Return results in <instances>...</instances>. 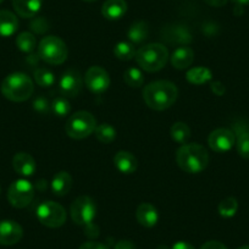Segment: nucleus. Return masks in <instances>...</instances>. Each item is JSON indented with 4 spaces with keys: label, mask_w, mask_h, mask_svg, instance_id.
<instances>
[{
    "label": "nucleus",
    "mask_w": 249,
    "mask_h": 249,
    "mask_svg": "<svg viewBox=\"0 0 249 249\" xmlns=\"http://www.w3.org/2000/svg\"><path fill=\"white\" fill-rule=\"evenodd\" d=\"M127 36L132 44H141L144 40H147L148 36H149L148 23L144 21H137V22L132 23V26L128 30Z\"/></svg>",
    "instance_id": "obj_23"
},
{
    "label": "nucleus",
    "mask_w": 249,
    "mask_h": 249,
    "mask_svg": "<svg viewBox=\"0 0 249 249\" xmlns=\"http://www.w3.org/2000/svg\"><path fill=\"white\" fill-rule=\"evenodd\" d=\"M71 219L80 226L92 224L97 216V204L88 196H80L72 202L70 208Z\"/></svg>",
    "instance_id": "obj_8"
},
{
    "label": "nucleus",
    "mask_w": 249,
    "mask_h": 249,
    "mask_svg": "<svg viewBox=\"0 0 249 249\" xmlns=\"http://www.w3.org/2000/svg\"><path fill=\"white\" fill-rule=\"evenodd\" d=\"M43 0H13V6L18 16L32 18L42 9Z\"/></svg>",
    "instance_id": "obj_20"
},
{
    "label": "nucleus",
    "mask_w": 249,
    "mask_h": 249,
    "mask_svg": "<svg viewBox=\"0 0 249 249\" xmlns=\"http://www.w3.org/2000/svg\"><path fill=\"white\" fill-rule=\"evenodd\" d=\"M114 54L121 61H130L135 59L136 49L132 43L119 42L114 48Z\"/></svg>",
    "instance_id": "obj_27"
},
{
    "label": "nucleus",
    "mask_w": 249,
    "mask_h": 249,
    "mask_svg": "<svg viewBox=\"0 0 249 249\" xmlns=\"http://www.w3.org/2000/svg\"><path fill=\"white\" fill-rule=\"evenodd\" d=\"M18 28V20L14 13L0 10V37H10Z\"/></svg>",
    "instance_id": "obj_22"
},
{
    "label": "nucleus",
    "mask_w": 249,
    "mask_h": 249,
    "mask_svg": "<svg viewBox=\"0 0 249 249\" xmlns=\"http://www.w3.org/2000/svg\"><path fill=\"white\" fill-rule=\"evenodd\" d=\"M35 198V187L30 181L20 178L10 184L8 191V199L13 207L18 209L28 207Z\"/></svg>",
    "instance_id": "obj_9"
},
{
    "label": "nucleus",
    "mask_w": 249,
    "mask_h": 249,
    "mask_svg": "<svg viewBox=\"0 0 249 249\" xmlns=\"http://www.w3.org/2000/svg\"><path fill=\"white\" fill-rule=\"evenodd\" d=\"M127 11L126 0H107L102 6V15L109 21L120 20Z\"/></svg>",
    "instance_id": "obj_19"
},
{
    "label": "nucleus",
    "mask_w": 249,
    "mask_h": 249,
    "mask_svg": "<svg viewBox=\"0 0 249 249\" xmlns=\"http://www.w3.org/2000/svg\"><path fill=\"white\" fill-rule=\"evenodd\" d=\"M59 87L66 98H73L78 95L82 89V76L80 71L75 69L65 71L59 81Z\"/></svg>",
    "instance_id": "obj_12"
},
{
    "label": "nucleus",
    "mask_w": 249,
    "mask_h": 249,
    "mask_svg": "<svg viewBox=\"0 0 249 249\" xmlns=\"http://www.w3.org/2000/svg\"><path fill=\"white\" fill-rule=\"evenodd\" d=\"M171 36H175V37H172L171 40L178 43H190L192 40V37H191L188 30L182 27V26H175L171 30Z\"/></svg>",
    "instance_id": "obj_33"
},
{
    "label": "nucleus",
    "mask_w": 249,
    "mask_h": 249,
    "mask_svg": "<svg viewBox=\"0 0 249 249\" xmlns=\"http://www.w3.org/2000/svg\"><path fill=\"white\" fill-rule=\"evenodd\" d=\"M114 164L115 167L124 175L133 174L138 167L137 158L132 153L126 152V150H120L116 153L114 157Z\"/></svg>",
    "instance_id": "obj_18"
},
{
    "label": "nucleus",
    "mask_w": 249,
    "mask_h": 249,
    "mask_svg": "<svg viewBox=\"0 0 249 249\" xmlns=\"http://www.w3.org/2000/svg\"><path fill=\"white\" fill-rule=\"evenodd\" d=\"M124 82L127 83L130 87H141L144 83V76L143 72L137 68H130L124 71Z\"/></svg>",
    "instance_id": "obj_31"
},
{
    "label": "nucleus",
    "mask_w": 249,
    "mask_h": 249,
    "mask_svg": "<svg viewBox=\"0 0 249 249\" xmlns=\"http://www.w3.org/2000/svg\"><path fill=\"white\" fill-rule=\"evenodd\" d=\"M33 109L40 114H47L52 110V104H49L47 98L38 97L33 100Z\"/></svg>",
    "instance_id": "obj_34"
},
{
    "label": "nucleus",
    "mask_w": 249,
    "mask_h": 249,
    "mask_svg": "<svg viewBox=\"0 0 249 249\" xmlns=\"http://www.w3.org/2000/svg\"><path fill=\"white\" fill-rule=\"evenodd\" d=\"M170 61L177 70L188 69L195 61V52L190 47H178L170 56Z\"/></svg>",
    "instance_id": "obj_17"
},
{
    "label": "nucleus",
    "mask_w": 249,
    "mask_h": 249,
    "mask_svg": "<svg viewBox=\"0 0 249 249\" xmlns=\"http://www.w3.org/2000/svg\"><path fill=\"white\" fill-rule=\"evenodd\" d=\"M177 97L178 89L176 85L166 80L150 82L143 89V99L145 104L157 111H162L171 107L176 102Z\"/></svg>",
    "instance_id": "obj_1"
},
{
    "label": "nucleus",
    "mask_w": 249,
    "mask_h": 249,
    "mask_svg": "<svg viewBox=\"0 0 249 249\" xmlns=\"http://www.w3.org/2000/svg\"><path fill=\"white\" fill-rule=\"evenodd\" d=\"M97 120L90 112L77 111L69 117L66 122V133L72 140H85L94 132Z\"/></svg>",
    "instance_id": "obj_6"
},
{
    "label": "nucleus",
    "mask_w": 249,
    "mask_h": 249,
    "mask_svg": "<svg viewBox=\"0 0 249 249\" xmlns=\"http://www.w3.org/2000/svg\"><path fill=\"white\" fill-rule=\"evenodd\" d=\"M94 133L97 140L100 143H104V144H109V143L114 142L115 138H116V130L110 124H97Z\"/></svg>",
    "instance_id": "obj_26"
},
{
    "label": "nucleus",
    "mask_w": 249,
    "mask_h": 249,
    "mask_svg": "<svg viewBox=\"0 0 249 249\" xmlns=\"http://www.w3.org/2000/svg\"><path fill=\"white\" fill-rule=\"evenodd\" d=\"M171 249H196L195 247L192 246L191 243L188 242H184V241H178L172 246Z\"/></svg>",
    "instance_id": "obj_42"
},
{
    "label": "nucleus",
    "mask_w": 249,
    "mask_h": 249,
    "mask_svg": "<svg viewBox=\"0 0 249 249\" xmlns=\"http://www.w3.org/2000/svg\"><path fill=\"white\" fill-rule=\"evenodd\" d=\"M210 88H212V90L213 92L215 93V94L216 95H224L225 94V86L222 85L221 82H220V81H213L212 82V85H210Z\"/></svg>",
    "instance_id": "obj_39"
},
{
    "label": "nucleus",
    "mask_w": 249,
    "mask_h": 249,
    "mask_svg": "<svg viewBox=\"0 0 249 249\" xmlns=\"http://www.w3.org/2000/svg\"><path fill=\"white\" fill-rule=\"evenodd\" d=\"M135 59L138 65L144 71L157 72L167 64L169 52L165 45L160 44V43H152V44L141 47L136 52Z\"/></svg>",
    "instance_id": "obj_4"
},
{
    "label": "nucleus",
    "mask_w": 249,
    "mask_h": 249,
    "mask_svg": "<svg viewBox=\"0 0 249 249\" xmlns=\"http://www.w3.org/2000/svg\"><path fill=\"white\" fill-rule=\"evenodd\" d=\"M80 249H109L105 244L99 243V242H94V241H89L83 243L82 246L80 247Z\"/></svg>",
    "instance_id": "obj_38"
},
{
    "label": "nucleus",
    "mask_w": 249,
    "mask_h": 249,
    "mask_svg": "<svg viewBox=\"0 0 249 249\" xmlns=\"http://www.w3.org/2000/svg\"><path fill=\"white\" fill-rule=\"evenodd\" d=\"M238 249H249V246H242V247H239Z\"/></svg>",
    "instance_id": "obj_44"
},
{
    "label": "nucleus",
    "mask_w": 249,
    "mask_h": 249,
    "mask_svg": "<svg viewBox=\"0 0 249 249\" xmlns=\"http://www.w3.org/2000/svg\"><path fill=\"white\" fill-rule=\"evenodd\" d=\"M83 1H87V3H93V1H95V0H83Z\"/></svg>",
    "instance_id": "obj_45"
},
{
    "label": "nucleus",
    "mask_w": 249,
    "mask_h": 249,
    "mask_svg": "<svg viewBox=\"0 0 249 249\" xmlns=\"http://www.w3.org/2000/svg\"><path fill=\"white\" fill-rule=\"evenodd\" d=\"M237 210H238V202L236 198L227 197L220 202L219 207H217V212L222 217H232L236 215Z\"/></svg>",
    "instance_id": "obj_28"
},
{
    "label": "nucleus",
    "mask_w": 249,
    "mask_h": 249,
    "mask_svg": "<svg viewBox=\"0 0 249 249\" xmlns=\"http://www.w3.org/2000/svg\"><path fill=\"white\" fill-rule=\"evenodd\" d=\"M48 28V22L43 18H37L31 22V30L36 33H44Z\"/></svg>",
    "instance_id": "obj_35"
},
{
    "label": "nucleus",
    "mask_w": 249,
    "mask_h": 249,
    "mask_svg": "<svg viewBox=\"0 0 249 249\" xmlns=\"http://www.w3.org/2000/svg\"><path fill=\"white\" fill-rule=\"evenodd\" d=\"M23 236V230L13 220L0 221V244L3 246H14L18 243Z\"/></svg>",
    "instance_id": "obj_13"
},
{
    "label": "nucleus",
    "mask_w": 249,
    "mask_h": 249,
    "mask_svg": "<svg viewBox=\"0 0 249 249\" xmlns=\"http://www.w3.org/2000/svg\"><path fill=\"white\" fill-rule=\"evenodd\" d=\"M73 179L71 177V175L68 171H60L53 177L52 181V191L55 196H66L70 190L72 188Z\"/></svg>",
    "instance_id": "obj_21"
},
{
    "label": "nucleus",
    "mask_w": 249,
    "mask_h": 249,
    "mask_svg": "<svg viewBox=\"0 0 249 249\" xmlns=\"http://www.w3.org/2000/svg\"><path fill=\"white\" fill-rule=\"evenodd\" d=\"M233 133L236 136L237 152L244 159H249V124L237 121L233 124Z\"/></svg>",
    "instance_id": "obj_14"
},
{
    "label": "nucleus",
    "mask_w": 249,
    "mask_h": 249,
    "mask_svg": "<svg viewBox=\"0 0 249 249\" xmlns=\"http://www.w3.org/2000/svg\"><path fill=\"white\" fill-rule=\"evenodd\" d=\"M208 143L214 152L226 153L236 143V136L233 131L229 128H216L209 135Z\"/></svg>",
    "instance_id": "obj_11"
},
{
    "label": "nucleus",
    "mask_w": 249,
    "mask_h": 249,
    "mask_svg": "<svg viewBox=\"0 0 249 249\" xmlns=\"http://www.w3.org/2000/svg\"><path fill=\"white\" fill-rule=\"evenodd\" d=\"M86 86L94 94H103L110 86V76L105 69L100 66H92L86 72Z\"/></svg>",
    "instance_id": "obj_10"
},
{
    "label": "nucleus",
    "mask_w": 249,
    "mask_h": 249,
    "mask_svg": "<svg viewBox=\"0 0 249 249\" xmlns=\"http://www.w3.org/2000/svg\"><path fill=\"white\" fill-rule=\"evenodd\" d=\"M52 111L59 117L68 116L71 111L70 102L66 97H56L52 102Z\"/></svg>",
    "instance_id": "obj_32"
},
{
    "label": "nucleus",
    "mask_w": 249,
    "mask_h": 249,
    "mask_svg": "<svg viewBox=\"0 0 249 249\" xmlns=\"http://www.w3.org/2000/svg\"><path fill=\"white\" fill-rule=\"evenodd\" d=\"M38 221L49 229H57L61 227L66 221L65 209L53 200L43 202L36 210Z\"/></svg>",
    "instance_id": "obj_7"
},
{
    "label": "nucleus",
    "mask_w": 249,
    "mask_h": 249,
    "mask_svg": "<svg viewBox=\"0 0 249 249\" xmlns=\"http://www.w3.org/2000/svg\"><path fill=\"white\" fill-rule=\"evenodd\" d=\"M136 219H137L138 224L142 225L143 227L152 229L158 224L159 213H158L157 208L150 203H142L138 205L137 210H136Z\"/></svg>",
    "instance_id": "obj_16"
},
{
    "label": "nucleus",
    "mask_w": 249,
    "mask_h": 249,
    "mask_svg": "<svg viewBox=\"0 0 249 249\" xmlns=\"http://www.w3.org/2000/svg\"><path fill=\"white\" fill-rule=\"evenodd\" d=\"M16 45L23 53H32L37 45V39L35 35L30 32H22L16 38Z\"/></svg>",
    "instance_id": "obj_29"
},
{
    "label": "nucleus",
    "mask_w": 249,
    "mask_h": 249,
    "mask_svg": "<svg viewBox=\"0 0 249 249\" xmlns=\"http://www.w3.org/2000/svg\"><path fill=\"white\" fill-rule=\"evenodd\" d=\"M1 93L6 99L15 103L26 102L32 97L35 85L30 76L22 72H14L6 76L1 82Z\"/></svg>",
    "instance_id": "obj_3"
},
{
    "label": "nucleus",
    "mask_w": 249,
    "mask_h": 249,
    "mask_svg": "<svg viewBox=\"0 0 249 249\" xmlns=\"http://www.w3.org/2000/svg\"><path fill=\"white\" fill-rule=\"evenodd\" d=\"M69 50L65 42L56 36H47L38 45V56L50 65H61L68 59Z\"/></svg>",
    "instance_id": "obj_5"
},
{
    "label": "nucleus",
    "mask_w": 249,
    "mask_h": 249,
    "mask_svg": "<svg viewBox=\"0 0 249 249\" xmlns=\"http://www.w3.org/2000/svg\"><path fill=\"white\" fill-rule=\"evenodd\" d=\"M187 81L192 85L200 86L203 83L209 82L213 78L212 71L208 68H204V66H198V68H193L191 70H188L186 75Z\"/></svg>",
    "instance_id": "obj_24"
},
{
    "label": "nucleus",
    "mask_w": 249,
    "mask_h": 249,
    "mask_svg": "<svg viewBox=\"0 0 249 249\" xmlns=\"http://www.w3.org/2000/svg\"><path fill=\"white\" fill-rule=\"evenodd\" d=\"M35 81L40 87L49 88L55 83V76L49 69L39 68L35 71Z\"/></svg>",
    "instance_id": "obj_30"
},
{
    "label": "nucleus",
    "mask_w": 249,
    "mask_h": 249,
    "mask_svg": "<svg viewBox=\"0 0 249 249\" xmlns=\"http://www.w3.org/2000/svg\"><path fill=\"white\" fill-rule=\"evenodd\" d=\"M13 167L18 175L23 177H30L37 170V164L33 157L28 153L20 152L14 157Z\"/></svg>",
    "instance_id": "obj_15"
},
{
    "label": "nucleus",
    "mask_w": 249,
    "mask_h": 249,
    "mask_svg": "<svg viewBox=\"0 0 249 249\" xmlns=\"http://www.w3.org/2000/svg\"><path fill=\"white\" fill-rule=\"evenodd\" d=\"M99 227L97 225L92 224H88L85 226V234L88 237V238H97L99 236Z\"/></svg>",
    "instance_id": "obj_36"
},
{
    "label": "nucleus",
    "mask_w": 249,
    "mask_h": 249,
    "mask_svg": "<svg viewBox=\"0 0 249 249\" xmlns=\"http://www.w3.org/2000/svg\"><path fill=\"white\" fill-rule=\"evenodd\" d=\"M200 249H227V247L219 241H208L200 247Z\"/></svg>",
    "instance_id": "obj_37"
},
{
    "label": "nucleus",
    "mask_w": 249,
    "mask_h": 249,
    "mask_svg": "<svg viewBox=\"0 0 249 249\" xmlns=\"http://www.w3.org/2000/svg\"><path fill=\"white\" fill-rule=\"evenodd\" d=\"M114 249H136V246L131 241L122 239V241H119L115 244Z\"/></svg>",
    "instance_id": "obj_40"
},
{
    "label": "nucleus",
    "mask_w": 249,
    "mask_h": 249,
    "mask_svg": "<svg viewBox=\"0 0 249 249\" xmlns=\"http://www.w3.org/2000/svg\"><path fill=\"white\" fill-rule=\"evenodd\" d=\"M232 1H233L236 5H241V6L248 5L249 4V0H232Z\"/></svg>",
    "instance_id": "obj_43"
},
{
    "label": "nucleus",
    "mask_w": 249,
    "mask_h": 249,
    "mask_svg": "<svg viewBox=\"0 0 249 249\" xmlns=\"http://www.w3.org/2000/svg\"><path fill=\"white\" fill-rule=\"evenodd\" d=\"M229 0H204V3L208 4L209 6H214V8H221L227 4Z\"/></svg>",
    "instance_id": "obj_41"
},
{
    "label": "nucleus",
    "mask_w": 249,
    "mask_h": 249,
    "mask_svg": "<svg viewBox=\"0 0 249 249\" xmlns=\"http://www.w3.org/2000/svg\"><path fill=\"white\" fill-rule=\"evenodd\" d=\"M170 135L175 142L179 144H186L187 141L191 138V130L184 122H176L170 128Z\"/></svg>",
    "instance_id": "obj_25"
},
{
    "label": "nucleus",
    "mask_w": 249,
    "mask_h": 249,
    "mask_svg": "<svg viewBox=\"0 0 249 249\" xmlns=\"http://www.w3.org/2000/svg\"><path fill=\"white\" fill-rule=\"evenodd\" d=\"M3 1H4V0H0V4H1V3H3Z\"/></svg>",
    "instance_id": "obj_46"
},
{
    "label": "nucleus",
    "mask_w": 249,
    "mask_h": 249,
    "mask_svg": "<svg viewBox=\"0 0 249 249\" xmlns=\"http://www.w3.org/2000/svg\"><path fill=\"white\" fill-rule=\"evenodd\" d=\"M177 165L187 174H199L209 164V153L198 143L182 144L176 153Z\"/></svg>",
    "instance_id": "obj_2"
}]
</instances>
